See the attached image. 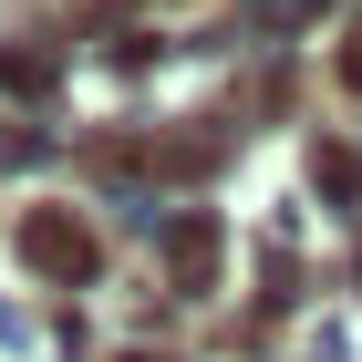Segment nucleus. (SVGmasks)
<instances>
[{
	"label": "nucleus",
	"mask_w": 362,
	"mask_h": 362,
	"mask_svg": "<svg viewBox=\"0 0 362 362\" xmlns=\"http://www.w3.org/2000/svg\"><path fill=\"white\" fill-rule=\"evenodd\" d=\"M21 249H42V269H52V279H83V269H93V238H83V218H62V207H42V218L21 228Z\"/></svg>",
	"instance_id": "obj_1"
}]
</instances>
